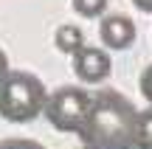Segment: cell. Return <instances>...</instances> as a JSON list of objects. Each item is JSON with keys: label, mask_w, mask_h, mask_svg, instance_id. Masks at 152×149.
<instances>
[{"label": "cell", "mask_w": 152, "mask_h": 149, "mask_svg": "<svg viewBox=\"0 0 152 149\" xmlns=\"http://www.w3.org/2000/svg\"><path fill=\"white\" fill-rule=\"evenodd\" d=\"M138 110L124 93L102 87L93 93V104L79 129L85 149H135Z\"/></svg>", "instance_id": "6da1fadb"}, {"label": "cell", "mask_w": 152, "mask_h": 149, "mask_svg": "<svg viewBox=\"0 0 152 149\" xmlns=\"http://www.w3.org/2000/svg\"><path fill=\"white\" fill-rule=\"evenodd\" d=\"M48 90L31 71H9L0 79V118L9 124H31L42 116Z\"/></svg>", "instance_id": "7a4b0ae2"}, {"label": "cell", "mask_w": 152, "mask_h": 149, "mask_svg": "<svg viewBox=\"0 0 152 149\" xmlns=\"http://www.w3.org/2000/svg\"><path fill=\"white\" fill-rule=\"evenodd\" d=\"M93 104V93L79 84H65V87H56L54 93H48L45 101V121L56 129V132H76L79 135L82 124H85L87 113Z\"/></svg>", "instance_id": "3957f363"}, {"label": "cell", "mask_w": 152, "mask_h": 149, "mask_svg": "<svg viewBox=\"0 0 152 149\" xmlns=\"http://www.w3.org/2000/svg\"><path fill=\"white\" fill-rule=\"evenodd\" d=\"M113 71V62H110V54L104 48H93V45H85L79 54H73V73L82 79V82H104Z\"/></svg>", "instance_id": "277c9868"}, {"label": "cell", "mask_w": 152, "mask_h": 149, "mask_svg": "<svg viewBox=\"0 0 152 149\" xmlns=\"http://www.w3.org/2000/svg\"><path fill=\"white\" fill-rule=\"evenodd\" d=\"M99 37L102 45L110 51H127L135 42V23L127 14H104L99 23Z\"/></svg>", "instance_id": "5b68a950"}, {"label": "cell", "mask_w": 152, "mask_h": 149, "mask_svg": "<svg viewBox=\"0 0 152 149\" xmlns=\"http://www.w3.org/2000/svg\"><path fill=\"white\" fill-rule=\"evenodd\" d=\"M54 45H56V51H62V54L73 56V54H79V51L85 48V34H82L79 25L65 23V25L56 28V34H54Z\"/></svg>", "instance_id": "8992f818"}, {"label": "cell", "mask_w": 152, "mask_h": 149, "mask_svg": "<svg viewBox=\"0 0 152 149\" xmlns=\"http://www.w3.org/2000/svg\"><path fill=\"white\" fill-rule=\"evenodd\" d=\"M135 149H152V107L141 110V116H138V135H135Z\"/></svg>", "instance_id": "52a82bcc"}, {"label": "cell", "mask_w": 152, "mask_h": 149, "mask_svg": "<svg viewBox=\"0 0 152 149\" xmlns=\"http://www.w3.org/2000/svg\"><path fill=\"white\" fill-rule=\"evenodd\" d=\"M73 11L82 17H87V20H93V17H102L104 11H107V0H71Z\"/></svg>", "instance_id": "ba28073f"}, {"label": "cell", "mask_w": 152, "mask_h": 149, "mask_svg": "<svg viewBox=\"0 0 152 149\" xmlns=\"http://www.w3.org/2000/svg\"><path fill=\"white\" fill-rule=\"evenodd\" d=\"M0 149H45V146L39 141H31V138H3Z\"/></svg>", "instance_id": "9c48e42d"}, {"label": "cell", "mask_w": 152, "mask_h": 149, "mask_svg": "<svg viewBox=\"0 0 152 149\" xmlns=\"http://www.w3.org/2000/svg\"><path fill=\"white\" fill-rule=\"evenodd\" d=\"M138 87H141V96L149 101V107H152V62L147 68L141 71V79H138Z\"/></svg>", "instance_id": "30bf717a"}, {"label": "cell", "mask_w": 152, "mask_h": 149, "mask_svg": "<svg viewBox=\"0 0 152 149\" xmlns=\"http://www.w3.org/2000/svg\"><path fill=\"white\" fill-rule=\"evenodd\" d=\"M132 6H135L138 11H144V14H152V0H130Z\"/></svg>", "instance_id": "8fae6325"}, {"label": "cell", "mask_w": 152, "mask_h": 149, "mask_svg": "<svg viewBox=\"0 0 152 149\" xmlns=\"http://www.w3.org/2000/svg\"><path fill=\"white\" fill-rule=\"evenodd\" d=\"M9 71H11V68H9V59H6V51L0 48V79H3Z\"/></svg>", "instance_id": "7c38bea8"}]
</instances>
